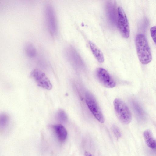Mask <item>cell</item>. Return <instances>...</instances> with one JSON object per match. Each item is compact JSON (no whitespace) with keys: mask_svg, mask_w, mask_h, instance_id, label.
<instances>
[{"mask_svg":"<svg viewBox=\"0 0 156 156\" xmlns=\"http://www.w3.org/2000/svg\"><path fill=\"white\" fill-rule=\"evenodd\" d=\"M9 121V116L6 113H2L0 116V126L1 128H4L7 126Z\"/></svg>","mask_w":156,"mask_h":156,"instance_id":"13","label":"cell"},{"mask_svg":"<svg viewBox=\"0 0 156 156\" xmlns=\"http://www.w3.org/2000/svg\"><path fill=\"white\" fill-rule=\"evenodd\" d=\"M112 131L115 136L117 138H119L121 136V132L119 128L116 125H113L112 127Z\"/></svg>","mask_w":156,"mask_h":156,"instance_id":"15","label":"cell"},{"mask_svg":"<svg viewBox=\"0 0 156 156\" xmlns=\"http://www.w3.org/2000/svg\"><path fill=\"white\" fill-rule=\"evenodd\" d=\"M117 27L122 36L125 38H128L130 36V28L126 16L121 7L117 9Z\"/></svg>","mask_w":156,"mask_h":156,"instance_id":"5","label":"cell"},{"mask_svg":"<svg viewBox=\"0 0 156 156\" xmlns=\"http://www.w3.org/2000/svg\"><path fill=\"white\" fill-rule=\"evenodd\" d=\"M89 45L93 55L98 61L100 63L103 62L104 61V58L101 51L91 41L89 42Z\"/></svg>","mask_w":156,"mask_h":156,"instance_id":"11","label":"cell"},{"mask_svg":"<svg viewBox=\"0 0 156 156\" xmlns=\"http://www.w3.org/2000/svg\"><path fill=\"white\" fill-rule=\"evenodd\" d=\"M24 51L26 55L30 58L34 57L37 55V50L34 44L27 42L24 46Z\"/></svg>","mask_w":156,"mask_h":156,"instance_id":"12","label":"cell"},{"mask_svg":"<svg viewBox=\"0 0 156 156\" xmlns=\"http://www.w3.org/2000/svg\"><path fill=\"white\" fill-rule=\"evenodd\" d=\"M150 30L151 37L156 45V26L151 27Z\"/></svg>","mask_w":156,"mask_h":156,"instance_id":"16","label":"cell"},{"mask_svg":"<svg viewBox=\"0 0 156 156\" xmlns=\"http://www.w3.org/2000/svg\"><path fill=\"white\" fill-rule=\"evenodd\" d=\"M30 75L38 86L48 90L52 89V86L50 81L43 72L38 69H34Z\"/></svg>","mask_w":156,"mask_h":156,"instance_id":"6","label":"cell"},{"mask_svg":"<svg viewBox=\"0 0 156 156\" xmlns=\"http://www.w3.org/2000/svg\"><path fill=\"white\" fill-rule=\"evenodd\" d=\"M44 16L47 27L52 36H54L57 32V25L54 9L50 4H47L44 8Z\"/></svg>","mask_w":156,"mask_h":156,"instance_id":"3","label":"cell"},{"mask_svg":"<svg viewBox=\"0 0 156 156\" xmlns=\"http://www.w3.org/2000/svg\"><path fill=\"white\" fill-rule=\"evenodd\" d=\"M107 9L108 18L112 24H115L116 21V13L114 4L109 3L107 5Z\"/></svg>","mask_w":156,"mask_h":156,"instance_id":"10","label":"cell"},{"mask_svg":"<svg viewBox=\"0 0 156 156\" xmlns=\"http://www.w3.org/2000/svg\"><path fill=\"white\" fill-rule=\"evenodd\" d=\"M52 127L58 140L62 142L65 141L67 137V132L64 126L59 124L53 125Z\"/></svg>","mask_w":156,"mask_h":156,"instance_id":"8","label":"cell"},{"mask_svg":"<svg viewBox=\"0 0 156 156\" xmlns=\"http://www.w3.org/2000/svg\"><path fill=\"white\" fill-rule=\"evenodd\" d=\"M57 119L60 122H65L67 120L68 117L65 112L62 109L59 110L56 115Z\"/></svg>","mask_w":156,"mask_h":156,"instance_id":"14","label":"cell"},{"mask_svg":"<svg viewBox=\"0 0 156 156\" xmlns=\"http://www.w3.org/2000/svg\"><path fill=\"white\" fill-rule=\"evenodd\" d=\"M135 45L138 57L140 62L144 65L149 63L152 60L151 52L146 36L139 34L135 38Z\"/></svg>","mask_w":156,"mask_h":156,"instance_id":"1","label":"cell"},{"mask_svg":"<svg viewBox=\"0 0 156 156\" xmlns=\"http://www.w3.org/2000/svg\"><path fill=\"white\" fill-rule=\"evenodd\" d=\"M143 135L147 146L151 149H156V141L151 132L149 130H146L144 132Z\"/></svg>","mask_w":156,"mask_h":156,"instance_id":"9","label":"cell"},{"mask_svg":"<svg viewBox=\"0 0 156 156\" xmlns=\"http://www.w3.org/2000/svg\"><path fill=\"white\" fill-rule=\"evenodd\" d=\"M133 104L136 111L139 115L142 116L143 115V112L141 108L138 104L136 103H134Z\"/></svg>","mask_w":156,"mask_h":156,"instance_id":"17","label":"cell"},{"mask_svg":"<svg viewBox=\"0 0 156 156\" xmlns=\"http://www.w3.org/2000/svg\"><path fill=\"white\" fill-rule=\"evenodd\" d=\"M96 75L99 82L104 87L112 88L115 86V81L109 73L104 68H98L96 71Z\"/></svg>","mask_w":156,"mask_h":156,"instance_id":"7","label":"cell"},{"mask_svg":"<svg viewBox=\"0 0 156 156\" xmlns=\"http://www.w3.org/2000/svg\"><path fill=\"white\" fill-rule=\"evenodd\" d=\"M116 115L120 122L125 124H129L132 120L131 112L127 105L121 99H115L113 102Z\"/></svg>","mask_w":156,"mask_h":156,"instance_id":"2","label":"cell"},{"mask_svg":"<svg viewBox=\"0 0 156 156\" xmlns=\"http://www.w3.org/2000/svg\"><path fill=\"white\" fill-rule=\"evenodd\" d=\"M84 154L85 156H94L91 154L87 151L85 152Z\"/></svg>","mask_w":156,"mask_h":156,"instance_id":"18","label":"cell"},{"mask_svg":"<svg viewBox=\"0 0 156 156\" xmlns=\"http://www.w3.org/2000/svg\"><path fill=\"white\" fill-rule=\"evenodd\" d=\"M85 99L88 107L95 118L100 123H104L102 113L93 95L89 92L86 93Z\"/></svg>","mask_w":156,"mask_h":156,"instance_id":"4","label":"cell"}]
</instances>
